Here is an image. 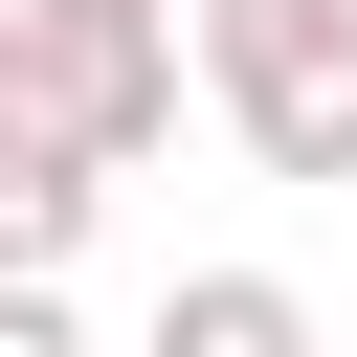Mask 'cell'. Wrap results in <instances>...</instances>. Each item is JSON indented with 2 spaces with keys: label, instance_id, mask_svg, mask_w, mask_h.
Instances as JSON below:
<instances>
[{
  "label": "cell",
  "instance_id": "6",
  "mask_svg": "<svg viewBox=\"0 0 357 357\" xmlns=\"http://www.w3.org/2000/svg\"><path fill=\"white\" fill-rule=\"evenodd\" d=\"M22 67H45V0H0V134H22Z\"/></svg>",
  "mask_w": 357,
  "mask_h": 357
},
{
  "label": "cell",
  "instance_id": "7",
  "mask_svg": "<svg viewBox=\"0 0 357 357\" xmlns=\"http://www.w3.org/2000/svg\"><path fill=\"white\" fill-rule=\"evenodd\" d=\"M67 22H201V0H67Z\"/></svg>",
  "mask_w": 357,
  "mask_h": 357
},
{
  "label": "cell",
  "instance_id": "5",
  "mask_svg": "<svg viewBox=\"0 0 357 357\" xmlns=\"http://www.w3.org/2000/svg\"><path fill=\"white\" fill-rule=\"evenodd\" d=\"M0 357H89V312L67 290H0Z\"/></svg>",
  "mask_w": 357,
  "mask_h": 357
},
{
  "label": "cell",
  "instance_id": "3",
  "mask_svg": "<svg viewBox=\"0 0 357 357\" xmlns=\"http://www.w3.org/2000/svg\"><path fill=\"white\" fill-rule=\"evenodd\" d=\"M134 357H335V335H312V290H290V268H178Z\"/></svg>",
  "mask_w": 357,
  "mask_h": 357
},
{
  "label": "cell",
  "instance_id": "4",
  "mask_svg": "<svg viewBox=\"0 0 357 357\" xmlns=\"http://www.w3.org/2000/svg\"><path fill=\"white\" fill-rule=\"evenodd\" d=\"M89 201H112V178H89L67 134H0V290H67V245H89Z\"/></svg>",
  "mask_w": 357,
  "mask_h": 357
},
{
  "label": "cell",
  "instance_id": "1",
  "mask_svg": "<svg viewBox=\"0 0 357 357\" xmlns=\"http://www.w3.org/2000/svg\"><path fill=\"white\" fill-rule=\"evenodd\" d=\"M201 89L268 178H357V0H201Z\"/></svg>",
  "mask_w": 357,
  "mask_h": 357
},
{
  "label": "cell",
  "instance_id": "2",
  "mask_svg": "<svg viewBox=\"0 0 357 357\" xmlns=\"http://www.w3.org/2000/svg\"><path fill=\"white\" fill-rule=\"evenodd\" d=\"M22 134H67L89 178L178 156V22H67V0H45V67H22Z\"/></svg>",
  "mask_w": 357,
  "mask_h": 357
}]
</instances>
